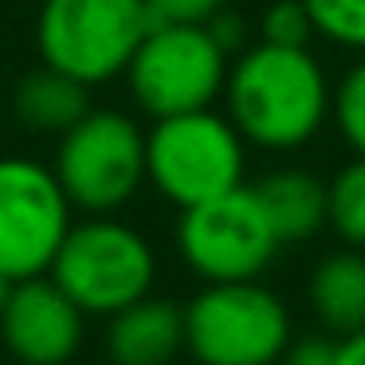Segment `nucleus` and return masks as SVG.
Returning a JSON list of instances; mask_svg holds the SVG:
<instances>
[{
    "label": "nucleus",
    "mask_w": 365,
    "mask_h": 365,
    "mask_svg": "<svg viewBox=\"0 0 365 365\" xmlns=\"http://www.w3.org/2000/svg\"><path fill=\"white\" fill-rule=\"evenodd\" d=\"M326 189H330V228L338 232L341 244L365 247V158L354 153V161L341 165Z\"/></svg>",
    "instance_id": "15"
},
{
    "label": "nucleus",
    "mask_w": 365,
    "mask_h": 365,
    "mask_svg": "<svg viewBox=\"0 0 365 365\" xmlns=\"http://www.w3.org/2000/svg\"><path fill=\"white\" fill-rule=\"evenodd\" d=\"M185 349V307L169 299H145L110 314L106 354L114 365H169Z\"/></svg>",
    "instance_id": "11"
},
{
    "label": "nucleus",
    "mask_w": 365,
    "mask_h": 365,
    "mask_svg": "<svg viewBox=\"0 0 365 365\" xmlns=\"http://www.w3.org/2000/svg\"><path fill=\"white\" fill-rule=\"evenodd\" d=\"M291 338V310L259 279L205 283L185 302V349L200 365H275Z\"/></svg>",
    "instance_id": "5"
},
{
    "label": "nucleus",
    "mask_w": 365,
    "mask_h": 365,
    "mask_svg": "<svg viewBox=\"0 0 365 365\" xmlns=\"http://www.w3.org/2000/svg\"><path fill=\"white\" fill-rule=\"evenodd\" d=\"M153 28L145 0H43L36 16L40 59L87 87L126 75Z\"/></svg>",
    "instance_id": "4"
},
{
    "label": "nucleus",
    "mask_w": 365,
    "mask_h": 365,
    "mask_svg": "<svg viewBox=\"0 0 365 365\" xmlns=\"http://www.w3.org/2000/svg\"><path fill=\"white\" fill-rule=\"evenodd\" d=\"M12 287H16V279L0 275V314H4V307H9V299H12Z\"/></svg>",
    "instance_id": "23"
},
{
    "label": "nucleus",
    "mask_w": 365,
    "mask_h": 365,
    "mask_svg": "<svg viewBox=\"0 0 365 365\" xmlns=\"http://www.w3.org/2000/svg\"><path fill=\"white\" fill-rule=\"evenodd\" d=\"M48 275L71 294L83 314L110 318L153 291L158 255L142 232L114 220V212L87 216L71 224Z\"/></svg>",
    "instance_id": "3"
},
{
    "label": "nucleus",
    "mask_w": 365,
    "mask_h": 365,
    "mask_svg": "<svg viewBox=\"0 0 365 365\" xmlns=\"http://www.w3.org/2000/svg\"><path fill=\"white\" fill-rule=\"evenodd\" d=\"M71 200L56 169L32 158H0V275H48L71 232Z\"/></svg>",
    "instance_id": "9"
},
{
    "label": "nucleus",
    "mask_w": 365,
    "mask_h": 365,
    "mask_svg": "<svg viewBox=\"0 0 365 365\" xmlns=\"http://www.w3.org/2000/svg\"><path fill=\"white\" fill-rule=\"evenodd\" d=\"M228 67V51L205 24H153L126 67V87L150 118H169L212 106Z\"/></svg>",
    "instance_id": "7"
},
{
    "label": "nucleus",
    "mask_w": 365,
    "mask_h": 365,
    "mask_svg": "<svg viewBox=\"0 0 365 365\" xmlns=\"http://www.w3.org/2000/svg\"><path fill=\"white\" fill-rule=\"evenodd\" d=\"M330 79L310 48L247 43L228 67L224 106L247 145L271 153L302 150L330 118Z\"/></svg>",
    "instance_id": "1"
},
{
    "label": "nucleus",
    "mask_w": 365,
    "mask_h": 365,
    "mask_svg": "<svg viewBox=\"0 0 365 365\" xmlns=\"http://www.w3.org/2000/svg\"><path fill=\"white\" fill-rule=\"evenodd\" d=\"M208 32H212V40L220 43L224 51H228V59H236L240 51L247 48V28H244V20L236 16V12H228V9H220L212 20H208Z\"/></svg>",
    "instance_id": "21"
},
{
    "label": "nucleus",
    "mask_w": 365,
    "mask_h": 365,
    "mask_svg": "<svg viewBox=\"0 0 365 365\" xmlns=\"http://www.w3.org/2000/svg\"><path fill=\"white\" fill-rule=\"evenodd\" d=\"M314 36H318V28L302 0H275V4L263 9V20H259L263 43H275V48H310Z\"/></svg>",
    "instance_id": "18"
},
{
    "label": "nucleus",
    "mask_w": 365,
    "mask_h": 365,
    "mask_svg": "<svg viewBox=\"0 0 365 365\" xmlns=\"http://www.w3.org/2000/svg\"><path fill=\"white\" fill-rule=\"evenodd\" d=\"M255 197H259L279 244L314 240L330 224V189L310 169H294V165L275 169L255 185Z\"/></svg>",
    "instance_id": "12"
},
{
    "label": "nucleus",
    "mask_w": 365,
    "mask_h": 365,
    "mask_svg": "<svg viewBox=\"0 0 365 365\" xmlns=\"http://www.w3.org/2000/svg\"><path fill=\"white\" fill-rule=\"evenodd\" d=\"M334 365H365V330H354L338 338V357Z\"/></svg>",
    "instance_id": "22"
},
{
    "label": "nucleus",
    "mask_w": 365,
    "mask_h": 365,
    "mask_svg": "<svg viewBox=\"0 0 365 365\" xmlns=\"http://www.w3.org/2000/svg\"><path fill=\"white\" fill-rule=\"evenodd\" d=\"M318 36L365 56V0H302Z\"/></svg>",
    "instance_id": "17"
},
{
    "label": "nucleus",
    "mask_w": 365,
    "mask_h": 365,
    "mask_svg": "<svg viewBox=\"0 0 365 365\" xmlns=\"http://www.w3.org/2000/svg\"><path fill=\"white\" fill-rule=\"evenodd\" d=\"M153 24H208L224 0H145Z\"/></svg>",
    "instance_id": "19"
},
{
    "label": "nucleus",
    "mask_w": 365,
    "mask_h": 365,
    "mask_svg": "<svg viewBox=\"0 0 365 365\" xmlns=\"http://www.w3.org/2000/svg\"><path fill=\"white\" fill-rule=\"evenodd\" d=\"M330 118L338 122V134L346 138V145L365 158V56L338 79L330 98Z\"/></svg>",
    "instance_id": "16"
},
{
    "label": "nucleus",
    "mask_w": 365,
    "mask_h": 365,
    "mask_svg": "<svg viewBox=\"0 0 365 365\" xmlns=\"http://www.w3.org/2000/svg\"><path fill=\"white\" fill-rule=\"evenodd\" d=\"M247 142L228 114L185 110L145 130V181L177 208H192L244 185Z\"/></svg>",
    "instance_id": "2"
},
{
    "label": "nucleus",
    "mask_w": 365,
    "mask_h": 365,
    "mask_svg": "<svg viewBox=\"0 0 365 365\" xmlns=\"http://www.w3.org/2000/svg\"><path fill=\"white\" fill-rule=\"evenodd\" d=\"M83 310L51 275H32L12 287L0 314V338L20 365H67L83 346Z\"/></svg>",
    "instance_id": "10"
},
{
    "label": "nucleus",
    "mask_w": 365,
    "mask_h": 365,
    "mask_svg": "<svg viewBox=\"0 0 365 365\" xmlns=\"http://www.w3.org/2000/svg\"><path fill=\"white\" fill-rule=\"evenodd\" d=\"M310 310L330 334L365 330V252L346 247L318 259L310 275Z\"/></svg>",
    "instance_id": "13"
},
{
    "label": "nucleus",
    "mask_w": 365,
    "mask_h": 365,
    "mask_svg": "<svg viewBox=\"0 0 365 365\" xmlns=\"http://www.w3.org/2000/svg\"><path fill=\"white\" fill-rule=\"evenodd\" d=\"M334 357H338V341L322 338V334H307V338H291L279 365H334Z\"/></svg>",
    "instance_id": "20"
},
{
    "label": "nucleus",
    "mask_w": 365,
    "mask_h": 365,
    "mask_svg": "<svg viewBox=\"0 0 365 365\" xmlns=\"http://www.w3.org/2000/svg\"><path fill=\"white\" fill-rule=\"evenodd\" d=\"M51 169L71 208L110 216L145 185V130L122 110L91 106L71 130L59 134Z\"/></svg>",
    "instance_id": "6"
},
{
    "label": "nucleus",
    "mask_w": 365,
    "mask_h": 365,
    "mask_svg": "<svg viewBox=\"0 0 365 365\" xmlns=\"http://www.w3.org/2000/svg\"><path fill=\"white\" fill-rule=\"evenodd\" d=\"M87 110H91V87L48 63L28 71L16 83V95H12V114L20 118V126L56 138L63 130H71Z\"/></svg>",
    "instance_id": "14"
},
{
    "label": "nucleus",
    "mask_w": 365,
    "mask_h": 365,
    "mask_svg": "<svg viewBox=\"0 0 365 365\" xmlns=\"http://www.w3.org/2000/svg\"><path fill=\"white\" fill-rule=\"evenodd\" d=\"M177 247L205 283H240L259 279L283 244L255 197V185H236L212 200L181 208Z\"/></svg>",
    "instance_id": "8"
}]
</instances>
